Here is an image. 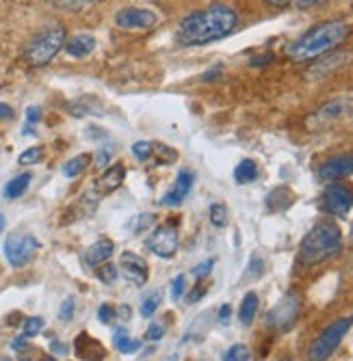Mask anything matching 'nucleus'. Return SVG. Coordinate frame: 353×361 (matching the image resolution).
<instances>
[{
	"instance_id": "obj_1",
	"label": "nucleus",
	"mask_w": 353,
	"mask_h": 361,
	"mask_svg": "<svg viewBox=\"0 0 353 361\" xmlns=\"http://www.w3.org/2000/svg\"><path fill=\"white\" fill-rule=\"evenodd\" d=\"M237 24H239V16L234 13V9L226 5H210L202 11L186 16L180 22L176 30V42L186 48L206 46L228 37L237 28Z\"/></svg>"
},
{
	"instance_id": "obj_2",
	"label": "nucleus",
	"mask_w": 353,
	"mask_h": 361,
	"mask_svg": "<svg viewBox=\"0 0 353 361\" xmlns=\"http://www.w3.org/2000/svg\"><path fill=\"white\" fill-rule=\"evenodd\" d=\"M347 35H349V26L340 20L318 24L288 46L286 54L295 63L314 61L316 56H323V54L332 52L334 48H338L347 39Z\"/></svg>"
},
{
	"instance_id": "obj_3",
	"label": "nucleus",
	"mask_w": 353,
	"mask_h": 361,
	"mask_svg": "<svg viewBox=\"0 0 353 361\" xmlns=\"http://www.w3.org/2000/svg\"><path fill=\"white\" fill-rule=\"evenodd\" d=\"M340 249H342L340 227L332 221H321L301 240L299 259L306 267H312V264H318V262H325V259L334 257Z\"/></svg>"
},
{
	"instance_id": "obj_4",
	"label": "nucleus",
	"mask_w": 353,
	"mask_h": 361,
	"mask_svg": "<svg viewBox=\"0 0 353 361\" xmlns=\"http://www.w3.org/2000/svg\"><path fill=\"white\" fill-rule=\"evenodd\" d=\"M66 42H68L66 28L61 24H52L28 44L24 52V61L28 65H33V68H44V65H48L61 52V48H66Z\"/></svg>"
},
{
	"instance_id": "obj_5",
	"label": "nucleus",
	"mask_w": 353,
	"mask_h": 361,
	"mask_svg": "<svg viewBox=\"0 0 353 361\" xmlns=\"http://www.w3.org/2000/svg\"><path fill=\"white\" fill-rule=\"evenodd\" d=\"M351 326H353V316L334 320L328 329L321 331V336L312 342V346L308 350V359L310 361H328L336 353V348L340 346L342 338L349 334Z\"/></svg>"
},
{
	"instance_id": "obj_6",
	"label": "nucleus",
	"mask_w": 353,
	"mask_h": 361,
	"mask_svg": "<svg viewBox=\"0 0 353 361\" xmlns=\"http://www.w3.org/2000/svg\"><path fill=\"white\" fill-rule=\"evenodd\" d=\"M40 240L30 234H16L9 236L5 243V257L13 269H22L24 264H28L40 251Z\"/></svg>"
},
{
	"instance_id": "obj_7",
	"label": "nucleus",
	"mask_w": 353,
	"mask_h": 361,
	"mask_svg": "<svg viewBox=\"0 0 353 361\" xmlns=\"http://www.w3.org/2000/svg\"><path fill=\"white\" fill-rule=\"evenodd\" d=\"M323 206H325V212H330L332 216H345L353 206L351 186L340 184V182L330 184L323 192Z\"/></svg>"
},
{
	"instance_id": "obj_8",
	"label": "nucleus",
	"mask_w": 353,
	"mask_h": 361,
	"mask_svg": "<svg viewBox=\"0 0 353 361\" xmlns=\"http://www.w3.org/2000/svg\"><path fill=\"white\" fill-rule=\"evenodd\" d=\"M148 249L158 257H174L178 251V234L174 225H158L148 238Z\"/></svg>"
},
{
	"instance_id": "obj_9",
	"label": "nucleus",
	"mask_w": 353,
	"mask_h": 361,
	"mask_svg": "<svg viewBox=\"0 0 353 361\" xmlns=\"http://www.w3.org/2000/svg\"><path fill=\"white\" fill-rule=\"evenodd\" d=\"M297 314H299V299L295 294H288L286 299H282L269 314H267V322L269 326L277 331H286L291 329L293 322L297 320Z\"/></svg>"
},
{
	"instance_id": "obj_10",
	"label": "nucleus",
	"mask_w": 353,
	"mask_h": 361,
	"mask_svg": "<svg viewBox=\"0 0 353 361\" xmlns=\"http://www.w3.org/2000/svg\"><path fill=\"white\" fill-rule=\"evenodd\" d=\"M115 24L124 30H145L156 24V13L141 7H128L115 16Z\"/></svg>"
},
{
	"instance_id": "obj_11",
	"label": "nucleus",
	"mask_w": 353,
	"mask_h": 361,
	"mask_svg": "<svg viewBox=\"0 0 353 361\" xmlns=\"http://www.w3.org/2000/svg\"><path fill=\"white\" fill-rule=\"evenodd\" d=\"M117 269H121L124 277L131 281L133 286H137V288L148 283V275H150L148 273V264H145V259L141 255H137V253L124 251L121 257H119V267Z\"/></svg>"
},
{
	"instance_id": "obj_12",
	"label": "nucleus",
	"mask_w": 353,
	"mask_h": 361,
	"mask_svg": "<svg viewBox=\"0 0 353 361\" xmlns=\"http://www.w3.org/2000/svg\"><path fill=\"white\" fill-rule=\"evenodd\" d=\"M347 176H353V154H340L330 160H325L318 169V178L323 182L342 180Z\"/></svg>"
},
{
	"instance_id": "obj_13",
	"label": "nucleus",
	"mask_w": 353,
	"mask_h": 361,
	"mask_svg": "<svg viewBox=\"0 0 353 361\" xmlns=\"http://www.w3.org/2000/svg\"><path fill=\"white\" fill-rule=\"evenodd\" d=\"M193 182H196V173L193 171H180L178 178H176V182H174V186L163 195V200H160V206H169V208L180 206L186 200V197H189L191 188H193Z\"/></svg>"
},
{
	"instance_id": "obj_14",
	"label": "nucleus",
	"mask_w": 353,
	"mask_h": 361,
	"mask_svg": "<svg viewBox=\"0 0 353 361\" xmlns=\"http://www.w3.org/2000/svg\"><path fill=\"white\" fill-rule=\"evenodd\" d=\"M74 353L83 361H104V355H107L104 346L98 340H95V338H91L89 334H85V331L76 336V340H74Z\"/></svg>"
},
{
	"instance_id": "obj_15",
	"label": "nucleus",
	"mask_w": 353,
	"mask_h": 361,
	"mask_svg": "<svg viewBox=\"0 0 353 361\" xmlns=\"http://www.w3.org/2000/svg\"><path fill=\"white\" fill-rule=\"evenodd\" d=\"M124 178H126V169L121 165L109 167L98 180H95V192H98V195H109V192L117 190L121 186Z\"/></svg>"
},
{
	"instance_id": "obj_16",
	"label": "nucleus",
	"mask_w": 353,
	"mask_h": 361,
	"mask_svg": "<svg viewBox=\"0 0 353 361\" xmlns=\"http://www.w3.org/2000/svg\"><path fill=\"white\" fill-rule=\"evenodd\" d=\"M113 251H115L113 240L100 238L98 243H93V245L87 249L85 259H87V264H91V267H100V264H104V262L113 255Z\"/></svg>"
},
{
	"instance_id": "obj_17",
	"label": "nucleus",
	"mask_w": 353,
	"mask_h": 361,
	"mask_svg": "<svg viewBox=\"0 0 353 361\" xmlns=\"http://www.w3.org/2000/svg\"><path fill=\"white\" fill-rule=\"evenodd\" d=\"M95 50V37L91 35H76L66 42V52L74 59H85Z\"/></svg>"
},
{
	"instance_id": "obj_18",
	"label": "nucleus",
	"mask_w": 353,
	"mask_h": 361,
	"mask_svg": "<svg viewBox=\"0 0 353 361\" xmlns=\"http://www.w3.org/2000/svg\"><path fill=\"white\" fill-rule=\"evenodd\" d=\"M258 294L256 292H247L245 297H243V301H241V307H239V320L247 326V324H251L253 322V318H256V314H258Z\"/></svg>"
},
{
	"instance_id": "obj_19",
	"label": "nucleus",
	"mask_w": 353,
	"mask_h": 361,
	"mask_svg": "<svg viewBox=\"0 0 353 361\" xmlns=\"http://www.w3.org/2000/svg\"><path fill=\"white\" fill-rule=\"evenodd\" d=\"M256 178H258V165H256V162L249 160V158L241 160L239 165H237V169H234V180H237V184H249V182H253Z\"/></svg>"
},
{
	"instance_id": "obj_20",
	"label": "nucleus",
	"mask_w": 353,
	"mask_h": 361,
	"mask_svg": "<svg viewBox=\"0 0 353 361\" xmlns=\"http://www.w3.org/2000/svg\"><path fill=\"white\" fill-rule=\"evenodd\" d=\"M113 342H115V348L124 355H133L141 348V340L137 338H131L126 334V329H117L115 336H113Z\"/></svg>"
},
{
	"instance_id": "obj_21",
	"label": "nucleus",
	"mask_w": 353,
	"mask_h": 361,
	"mask_svg": "<svg viewBox=\"0 0 353 361\" xmlns=\"http://www.w3.org/2000/svg\"><path fill=\"white\" fill-rule=\"evenodd\" d=\"M89 162H91L89 154H78V156L70 158L66 165H63L61 171H63V176H66V178H76V176H80L89 167Z\"/></svg>"
},
{
	"instance_id": "obj_22",
	"label": "nucleus",
	"mask_w": 353,
	"mask_h": 361,
	"mask_svg": "<svg viewBox=\"0 0 353 361\" xmlns=\"http://www.w3.org/2000/svg\"><path fill=\"white\" fill-rule=\"evenodd\" d=\"M30 180H33V176H30V173L16 176V178L5 186V197H7V200H18V197H22V195L28 190Z\"/></svg>"
},
{
	"instance_id": "obj_23",
	"label": "nucleus",
	"mask_w": 353,
	"mask_h": 361,
	"mask_svg": "<svg viewBox=\"0 0 353 361\" xmlns=\"http://www.w3.org/2000/svg\"><path fill=\"white\" fill-rule=\"evenodd\" d=\"M160 303H163V292H158V290L150 292L148 297L143 299V303H141V316H143V318L154 316L156 310L160 307Z\"/></svg>"
},
{
	"instance_id": "obj_24",
	"label": "nucleus",
	"mask_w": 353,
	"mask_h": 361,
	"mask_svg": "<svg viewBox=\"0 0 353 361\" xmlns=\"http://www.w3.org/2000/svg\"><path fill=\"white\" fill-rule=\"evenodd\" d=\"M208 214H210V223L215 227H226L228 225V208H226V204H213Z\"/></svg>"
},
{
	"instance_id": "obj_25",
	"label": "nucleus",
	"mask_w": 353,
	"mask_h": 361,
	"mask_svg": "<svg viewBox=\"0 0 353 361\" xmlns=\"http://www.w3.org/2000/svg\"><path fill=\"white\" fill-rule=\"evenodd\" d=\"M44 158V149L42 147H28V149H24L20 156H18V162L20 165H37V162Z\"/></svg>"
},
{
	"instance_id": "obj_26",
	"label": "nucleus",
	"mask_w": 353,
	"mask_h": 361,
	"mask_svg": "<svg viewBox=\"0 0 353 361\" xmlns=\"http://www.w3.org/2000/svg\"><path fill=\"white\" fill-rule=\"evenodd\" d=\"M52 3H54L59 9H66V11H83V9H87L89 5H93L95 0H52Z\"/></svg>"
},
{
	"instance_id": "obj_27",
	"label": "nucleus",
	"mask_w": 353,
	"mask_h": 361,
	"mask_svg": "<svg viewBox=\"0 0 353 361\" xmlns=\"http://www.w3.org/2000/svg\"><path fill=\"white\" fill-rule=\"evenodd\" d=\"M223 361H249V348L245 344H234L226 350Z\"/></svg>"
},
{
	"instance_id": "obj_28",
	"label": "nucleus",
	"mask_w": 353,
	"mask_h": 361,
	"mask_svg": "<svg viewBox=\"0 0 353 361\" xmlns=\"http://www.w3.org/2000/svg\"><path fill=\"white\" fill-rule=\"evenodd\" d=\"M95 275H98V279L102 283H107V286H113L117 281V269H115V264H102V267H98Z\"/></svg>"
},
{
	"instance_id": "obj_29",
	"label": "nucleus",
	"mask_w": 353,
	"mask_h": 361,
	"mask_svg": "<svg viewBox=\"0 0 353 361\" xmlns=\"http://www.w3.org/2000/svg\"><path fill=\"white\" fill-rule=\"evenodd\" d=\"M42 329H44V318L33 316V318H26L24 320V336L26 338H35Z\"/></svg>"
},
{
	"instance_id": "obj_30",
	"label": "nucleus",
	"mask_w": 353,
	"mask_h": 361,
	"mask_svg": "<svg viewBox=\"0 0 353 361\" xmlns=\"http://www.w3.org/2000/svg\"><path fill=\"white\" fill-rule=\"evenodd\" d=\"M133 154L137 160H150L154 156V145L150 141H137L133 145Z\"/></svg>"
},
{
	"instance_id": "obj_31",
	"label": "nucleus",
	"mask_w": 353,
	"mask_h": 361,
	"mask_svg": "<svg viewBox=\"0 0 353 361\" xmlns=\"http://www.w3.org/2000/svg\"><path fill=\"white\" fill-rule=\"evenodd\" d=\"M184 288H186V277L184 275H176L174 281H172V299L178 301L182 294H184Z\"/></svg>"
},
{
	"instance_id": "obj_32",
	"label": "nucleus",
	"mask_w": 353,
	"mask_h": 361,
	"mask_svg": "<svg viewBox=\"0 0 353 361\" xmlns=\"http://www.w3.org/2000/svg\"><path fill=\"white\" fill-rule=\"evenodd\" d=\"M59 316H61V320H66V322L72 320V316H74V299H66V303H63L61 310H59Z\"/></svg>"
},
{
	"instance_id": "obj_33",
	"label": "nucleus",
	"mask_w": 353,
	"mask_h": 361,
	"mask_svg": "<svg viewBox=\"0 0 353 361\" xmlns=\"http://www.w3.org/2000/svg\"><path fill=\"white\" fill-rule=\"evenodd\" d=\"M213 267H215V259H206L204 264H198V267L193 269V275H196L198 279H204V277H208V275H210Z\"/></svg>"
},
{
	"instance_id": "obj_34",
	"label": "nucleus",
	"mask_w": 353,
	"mask_h": 361,
	"mask_svg": "<svg viewBox=\"0 0 353 361\" xmlns=\"http://www.w3.org/2000/svg\"><path fill=\"white\" fill-rule=\"evenodd\" d=\"M163 334H165L163 324L152 322V324H150V329H148V334H145V338H148V340H152V342H158L160 338H163Z\"/></svg>"
},
{
	"instance_id": "obj_35",
	"label": "nucleus",
	"mask_w": 353,
	"mask_h": 361,
	"mask_svg": "<svg viewBox=\"0 0 353 361\" xmlns=\"http://www.w3.org/2000/svg\"><path fill=\"white\" fill-rule=\"evenodd\" d=\"M98 318H100V322H102V324H109V322L115 318V310H113L109 303H104V305L98 310Z\"/></svg>"
},
{
	"instance_id": "obj_36",
	"label": "nucleus",
	"mask_w": 353,
	"mask_h": 361,
	"mask_svg": "<svg viewBox=\"0 0 353 361\" xmlns=\"http://www.w3.org/2000/svg\"><path fill=\"white\" fill-rule=\"evenodd\" d=\"M40 119H42V111H40L37 106H28V109H26V123H28V126L37 123Z\"/></svg>"
},
{
	"instance_id": "obj_37",
	"label": "nucleus",
	"mask_w": 353,
	"mask_h": 361,
	"mask_svg": "<svg viewBox=\"0 0 353 361\" xmlns=\"http://www.w3.org/2000/svg\"><path fill=\"white\" fill-rule=\"evenodd\" d=\"M204 294H206V288H204V286L200 283V286H198V288H196L193 292L189 294V297H186V301H189V303H198V301H200V299L204 297Z\"/></svg>"
},
{
	"instance_id": "obj_38",
	"label": "nucleus",
	"mask_w": 353,
	"mask_h": 361,
	"mask_svg": "<svg viewBox=\"0 0 353 361\" xmlns=\"http://www.w3.org/2000/svg\"><path fill=\"white\" fill-rule=\"evenodd\" d=\"M297 9H310V7H316L321 3H325V0H293Z\"/></svg>"
},
{
	"instance_id": "obj_39",
	"label": "nucleus",
	"mask_w": 353,
	"mask_h": 361,
	"mask_svg": "<svg viewBox=\"0 0 353 361\" xmlns=\"http://www.w3.org/2000/svg\"><path fill=\"white\" fill-rule=\"evenodd\" d=\"M50 350H52L54 355H61V357H66V355H68V346L63 344V342H56V340L50 344Z\"/></svg>"
},
{
	"instance_id": "obj_40",
	"label": "nucleus",
	"mask_w": 353,
	"mask_h": 361,
	"mask_svg": "<svg viewBox=\"0 0 353 361\" xmlns=\"http://www.w3.org/2000/svg\"><path fill=\"white\" fill-rule=\"evenodd\" d=\"M109 160H111V152H109V149H102L98 156H95V162H98V167L109 165Z\"/></svg>"
},
{
	"instance_id": "obj_41",
	"label": "nucleus",
	"mask_w": 353,
	"mask_h": 361,
	"mask_svg": "<svg viewBox=\"0 0 353 361\" xmlns=\"http://www.w3.org/2000/svg\"><path fill=\"white\" fill-rule=\"evenodd\" d=\"M0 119H13V109L5 102H0Z\"/></svg>"
},
{
	"instance_id": "obj_42",
	"label": "nucleus",
	"mask_w": 353,
	"mask_h": 361,
	"mask_svg": "<svg viewBox=\"0 0 353 361\" xmlns=\"http://www.w3.org/2000/svg\"><path fill=\"white\" fill-rule=\"evenodd\" d=\"M269 61H273V54H265V56H258V59H251V65L258 68V65H267Z\"/></svg>"
},
{
	"instance_id": "obj_43",
	"label": "nucleus",
	"mask_w": 353,
	"mask_h": 361,
	"mask_svg": "<svg viewBox=\"0 0 353 361\" xmlns=\"http://www.w3.org/2000/svg\"><path fill=\"white\" fill-rule=\"evenodd\" d=\"M267 5H271V7H286V5H291L293 0H265Z\"/></svg>"
},
{
	"instance_id": "obj_44",
	"label": "nucleus",
	"mask_w": 353,
	"mask_h": 361,
	"mask_svg": "<svg viewBox=\"0 0 353 361\" xmlns=\"http://www.w3.org/2000/svg\"><path fill=\"white\" fill-rule=\"evenodd\" d=\"M219 318H221V322H228V318H230V305H223V307H221Z\"/></svg>"
},
{
	"instance_id": "obj_45",
	"label": "nucleus",
	"mask_w": 353,
	"mask_h": 361,
	"mask_svg": "<svg viewBox=\"0 0 353 361\" xmlns=\"http://www.w3.org/2000/svg\"><path fill=\"white\" fill-rule=\"evenodd\" d=\"M26 340H28L26 336H20L18 340H13V344H11V346H13L16 350H20V348H24V346H26Z\"/></svg>"
},
{
	"instance_id": "obj_46",
	"label": "nucleus",
	"mask_w": 353,
	"mask_h": 361,
	"mask_svg": "<svg viewBox=\"0 0 353 361\" xmlns=\"http://www.w3.org/2000/svg\"><path fill=\"white\" fill-rule=\"evenodd\" d=\"M3 232H5V216L0 214V234H3Z\"/></svg>"
},
{
	"instance_id": "obj_47",
	"label": "nucleus",
	"mask_w": 353,
	"mask_h": 361,
	"mask_svg": "<svg viewBox=\"0 0 353 361\" xmlns=\"http://www.w3.org/2000/svg\"><path fill=\"white\" fill-rule=\"evenodd\" d=\"M44 361H56V359H52V357H46Z\"/></svg>"
},
{
	"instance_id": "obj_48",
	"label": "nucleus",
	"mask_w": 353,
	"mask_h": 361,
	"mask_svg": "<svg viewBox=\"0 0 353 361\" xmlns=\"http://www.w3.org/2000/svg\"><path fill=\"white\" fill-rule=\"evenodd\" d=\"M20 361H30V359H28V357H22V359H20Z\"/></svg>"
}]
</instances>
